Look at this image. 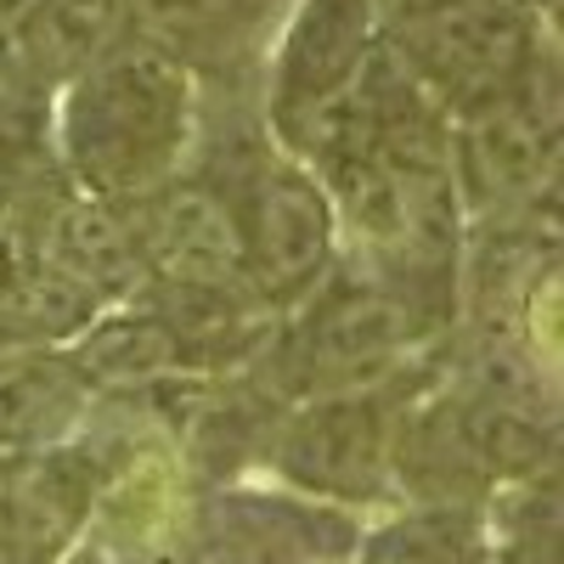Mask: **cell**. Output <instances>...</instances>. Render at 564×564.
I'll return each mask as SVG.
<instances>
[{"label":"cell","mask_w":564,"mask_h":564,"mask_svg":"<svg viewBox=\"0 0 564 564\" xmlns=\"http://www.w3.org/2000/svg\"><path fill=\"white\" fill-rule=\"evenodd\" d=\"M198 135V74L141 40L57 90L52 153L63 181L97 204H141L170 186Z\"/></svg>","instance_id":"obj_1"},{"label":"cell","mask_w":564,"mask_h":564,"mask_svg":"<svg viewBox=\"0 0 564 564\" xmlns=\"http://www.w3.org/2000/svg\"><path fill=\"white\" fill-rule=\"evenodd\" d=\"M441 339L379 271L334 260L316 289L276 322L265 356L249 367L282 395H350V390H417L435 379Z\"/></svg>","instance_id":"obj_2"},{"label":"cell","mask_w":564,"mask_h":564,"mask_svg":"<svg viewBox=\"0 0 564 564\" xmlns=\"http://www.w3.org/2000/svg\"><path fill=\"white\" fill-rule=\"evenodd\" d=\"M379 40L446 119H475L553 68L536 18L508 0H379Z\"/></svg>","instance_id":"obj_3"},{"label":"cell","mask_w":564,"mask_h":564,"mask_svg":"<svg viewBox=\"0 0 564 564\" xmlns=\"http://www.w3.org/2000/svg\"><path fill=\"white\" fill-rule=\"evenodd\" d=\"M406 395L412 390H350V395L294 401L271 435L265 468L282 491L327 502L339 513L395 502L390 446H395V412Z\"/></svg>","instance_id":"obj_4"},{"label":"cell","mask_w":564,"mask_h":564,"mask_svg":"<svg viewBox=\"0 0 564 564\" xmlns=\"http://www.w3.org/2000/svg\"><path fill=\"white\" fill-rule=\"evenodd\" d=\"M361 520L282 486L198 491L181 536V564H350Z\"/></svg>","instance_id":"obj_5"},{"label":"cell","mask_w":564,"mask_h":564,"mask_svg":"<svg viewBox=\"0 0 564 564\" xmlns=\"http://www.w3.org/2000/svg\"><path fill=\"white\" fill-rule=\"evenodd\" d=\"M536 79L520 97H508L475 119H457L452 135V193H463L457 204L486 215L491 226H536V198H553L558 108H553V85L542 90Z\"/></svg>","instance_id":"obj_6"},{"label":"cell","mask_w":564,"mask_h":564,"mask_svg":"<svg viewBox=\"0 0 564 564\" xmlns=\"http://www.w3.org/2000/svg\"><path fill=\"white\" fill-rule=\"evenodd\" d=\"M379 52V0H294L265 85V130L289 153Z\"/></svg>","instance_id":"obj_7"},{"label":"cell","mask_w":564,"mask_h":564,"mask_svg":"<svg viewBox=\"0 0 564 564\" xmlns=\"http://www.w3.org/2000/svg\"><path fill=\"white\" fill-rule=\"evenodd\" d=\"M97 463L85 441L0 457V564H63L90 531Z\"/></svg>","instance_id":"obj_8"},{"label":"cell","mask_w":564,"mask_h":564,"mask_svg":"<svg viewBox=\"0 0 564 564\" xmlns=\"http://www.w3.org/2000/svg\"><path fill=\"white\" fill-rule=\"evenodd\" d=\"M135 300L159 316L181 372H193V379L249 372L282 322L231 276H153Z\"/></svg>","instance_id":"obj_9"},{"label":"cell","mask_w":564,"mask_h":564,"mask_svg":"<svg viewBox=\"0 0 564 564\" xmlns=\"http://www.w3.org/2000/svg\"><path fill=\"white\" fill-rule=\"evenodd\" d=\"M18 238H23L34 265L57 271L63 282H74V289L90 294L97 305L135 300L153 276L130 204H97V198L63 193V198L45 204Z\"/></svg>","instance_id":"obj_10"},{"label":"cell","mask_w":564,"mask_h":564,"mask_svg":"<svg viewBox=\"0 0 564 564\" xmlns=\"http://www.w3.org/2000/svg\"><path fill=\"white\" fill-rule=\"evenodd\" d=\"M289 12L294 0H124L130 40L175 57L186 74L204 68L220 79H243Z\"/></svg>","instance_id":"obj_11"},{"label":"cell","mask_w":564,"mask_h":564,"mask_svg":"<svg viewBox=\"0 0 564 564\" xmlns=\"http://www.w3.org/2000/svg\"><path fill=\"white\" fill-rule=\"evenodd\" d=\"M119 40H130L124 0H40L34 18L0 45V79L34 97H57Z\"/></svg>","instance_id":"obj_12"},{"label":"cell","mask_w":564,"mask_h":564,"mask_svg":"<svg viewBox=\"0 0 564 564\" xmlns=\"http://www.w3.org/2000/svg\"><path fill=\"white\" fill-rule=\"evenodd\" d=\"M90 406L63 350H0V457L79 441Z\"/></svg>","instance_id":"obj_13"},{"label":"cell","mask_w":564,"mask_h":564,"mask_svg":"<svg viewBox=\"0 0 564 564\" xmlns=\"http://www.w3.org/2000/svg\"><path fill=\"white\" fill-rule=\"evenodd\" d=\"M63 361L74 367V379L85 384L90 401L135 395V390H148V384L175 379V372H181L170 334H164L159 316L141 300L97 311L85 334L74 345H63Z\"/></svg>","instance_id":"obj_14"},{"label":"cell","mask_w":564,"mask_h":564,"mask_svg":"<svg viewBox=\"0 0 564 564\" xmlns=\"http://www.w3.org/2000/svg\"><path fill=\"white\" fill-rule=\"evenodd\" d=\"M74 193L52 153V102L0 79V226L23 231L52 198Z\"/></svg>","instance_id":"obj_15"},{"label":"cell","mask_w":564,"mask_h":564,"mask_svg":"<svg viewBox=\"0 0 564 564\" xmlns=\"http://www.w3.org/2000/svg\"><path fill=\"white\" fill-rule=\"evenodd\" d=\"M350 564H491V508H401L361 531Z\"/></svg>","instance_id":"obj_16"},{"label":"cell","mask_w":564,"mask_h":564,"mask_svg":"<svg viewBox=\"0 0 564 564\" xmlns=\"http://www.w3.org/2000/svg\"><path fill=\"white\" fill-rule=\"evenodd\" d=\"M491 564H558V475L491 502Z\"/></svg>","instance_id":"obj_17"},{"label":"cell","mask_w":564,"mask_h":564,"mask_svg":"<svg viewBox=\"0 0 564 564\" xmlns=\"http://www.w3.org/2000/svg\"><path fill=\"white\" fill-rule=\"evenodd\" d=\"M63 564H181V553H153V547H119L102 536H79V547Z\"/></svg>","instance_id":"obj_18"},{"label":"cell","mask_w":564,"mask_h":564,"mask_svg":"<svg viewBox=\"0 0 564 564\" xmlns=\"http://www.w3.org/2000/svg\"><path fill=\"white\" fill-rule=\"evenodd\" d=\"M29 271V249H23V238L12 226H0V300H7L12 289H18V276Z\"/></svg>","instance_id":"obj_19"},{"label":"cell","mask_w":564,"mask_h":564,"mask_svg":"<svg viewBox=\"0 0 564 564\" xmlns=\"http://www.w3.org/2000/svg\"><path fill=\"white\" fill-rule=\"evenodd\" d=\"M34 7H40V0H0V45H7V40L34 18Z\"/></svg>","instance_id":"obj_20"},{"label":"cell","mask_w":564,"mask_h":564,"mask_svg":"<svg viewBox=\"0 0 564 564\" xmlns=\"http://www.w3.org/2000/svg\"><path fill=\"white\" fill-rule=\"evenodd\" d=\"M508 7H520V12H531V18H536L542 7H553V0H508Z\"/></svg>","instance_id":"obj_21"}]
</instances>
